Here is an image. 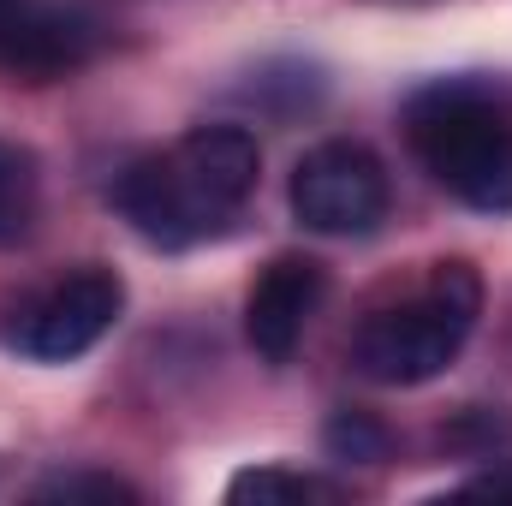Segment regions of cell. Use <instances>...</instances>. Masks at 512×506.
<instances>
[{
    "label": "cell",
    "instance_id": "obj_5",
    "mask_svg": "<svg viewBox=\"0 0 512 506\" xmlns=\"http://www.w3.org/2000/svg\"><path fill=\"white\" fill-rule=\"evenodd\" d=\"M120 310H126V280L102 262H84L18 310L12 346L36 364H72L120 322Z\"/></svg>",
    "mask_w": 512,
    "mask_h": 506
},
{
    "label": "cell",
    "instance_id": "obj_7",
    "mask_svg": "<svg viewBox=\"0 0 512 506\" xmlns=\"http://www.w3.org/2000/svg\"><path fill=\"white\" fill-rule=\"evenodd\" d=\"M328 274L316 256H274L256 274L251 298H245V340L256 346L262 364H286L310 328V316L322 310Z\"/></svg>",
    "mask_w": 512,
    "mask_h": 506
},
{
    "label": "cell",
    "instance_id": "obj_1",
    "mask_svg": "<svg viewBox=\"0 0 512 506\" xmlns=\"http://www.w3.org/2000/svg\"><path fill=\"white\" fill-rule=\"evenodd\" d=\"M256 173H262L256 131L197 126L173 149L131 161L120 173V185H114V209L149 245L185 251V245L221 233L245 209V197L256 191Z\"/></svg>",
    "mask_w": 512,
    "mask_h": 506
},
{
    "label": "cell",
    "instance_id": "obj_10",
    "mask_svg": "<svg viewBox=\"0 0 512 506\" xmlns=\"http://www.w3.org/2000/svg\"><path fill=\"white\" fill-rule=\"evenodd\" d=\"M322 441H328L334 459H352V465H382L387 447H393L387 423H376L370 411H334L328 429H322Z\"/></svg>",
    "mask_w": 512,
    "mask_h": 506
},
{
    "label": "cell",
    "instance_id": "obj_14",
    "mask_svg": "<svg viewBox=\"0 0 512 506\" xmlns=\"http://www.w3.org/2000/svg\"><path fill=\"white\" fill-rule=\"evenodd\" d=\"M18 6H24V0H0V24H6V18H12Z\"/></svg>",
    "mask_w": 512,
    "mask_h": 506
},
{
    "label": "cell",
    "instance_id": "obj_13",
    "mask_svg": "<svg viewBox=\"0 0 512 506\" xmlns=\"http://www.w3.org/2000/svg\"><path fill=\"white\" fill-rule=\"evenodd\" d=\"M459 501H507L512 506V459H501L495 471H483V477H471L465 489H453Z\"/></svg>",
    "mask_w": 512,
    "mask_h": 506
},
{
    "label": "cell",
    "instance_id": "obj_3",
    "mask_svg": "<svg viewBox=\"0 0 512 506\" xmlns=\"http://www.w3.org/2000/svg\"><path fill=\"white\" fill-rule=\"evenodd\" d=\"M405 137L417 161L459 203L483 215L512 209V120L477 84H429L405 108Z\"/></svg>",
    "mask_w": 512,
    "mask_h": 506
},
{
    "label": "cell",
    "instance_id": "obj_6",
    "mask_svg": "<svg viewBox=\"0 0 512 506\" xmlns=\"http://www.w3.org/2000/svg\"><path fill=\"white\" fill-rule=\"evenodd\" d=\"M102 54V24L84 6H18L0 24V72L24 84H60Z\"/></svg>",
    "mask_w": 512,
    "mask_h": 506
},
{
    "label": "cell",
    "instance_id": "obj_11",
    "mask_svg": "<svg viewBox=\"0 0 512 506\" xmlns=\"http://www.w3.org/2000/svg\"><path fill=\"white\" fill-rule=\"evenodd\" d=\"M36 501H137V489L108 477V471H66V477H48L36 489Z\"/></svg>",
    "mask_w": 512,
    "mask_h": 506
},
{
    "label": "cell",
    "instance_id": "obj_2",
    "mask_svg": "<svg viewBox=\"0 0 512 506\" xmlns=\"http://www.w3.org/2000/svg\"><path fill=\"white\" fill-rule=\"evenodd\" d=\"M477 316H483V274L471 262H435L411 298L364 316V328L352 334V364L382 387H423L465 352Z\"/></svg>",
    "mask_w": 512,
    "mask_h": 506
},
{
    "label": "cell",
    "instance_id": "obj_4",
    "mask_svg": "<svg viewBox=\"0 0 512 506\" xmlns=\"http://www.w3.org/2000/svg\"><path fill=\"white\" fill-rule=\"evenodd\" d=\"M292 215L310 233L328 239H364L376 233L387 215V167L352 137L316 143L298 167H292Z\"/></svg>",
    "mask_w": 512,
    "mask_h": 506
},
{
    "label": "cell",
    "instance_id": "obj_8",
    "mask_svg": "<svg viewBox=\"0 0 512 506\" xmlns=\"http://www.w3.org/2000/svg\"><path fill=\"white\" fill-rule=\"evenodd\" d=\"M36 191H42V173H36V155L12 137H0V245H18L36 221Z\"/></svg>",
    "mask_w": 512,
    "mask_h": 506
},
{
    "label": "cell",
    "instance_id": "obj_9",
    "mask_svg": "<svg viewBox=\"0 0 512 506\" xmlns=\"http://www.w3.org/2000/svg\"><path fill=\"white\" fill-rule=\"evenodd\" d=\"M227 501L233 506H298V501H340V489L328 477H310V471H286V465H262V471H239L227 483Z\"/></svg>",
    "mask_w": 512,
    "mask_h": 506
},
{
    "label": "cell",
    "instance_id": "obj_12",
    "mask_svg": "<svg viewBox=\"0 0 512 506\" xmlns=\"http://www.w3.org/2000/svg\"><path fill=\"white\" fill-rule=\"evenodd\" d=\"M453 453H465V459H489L495 447H507L512 441V423L507 417H495V411H465L459 423H447V435H441Z\"/></svg>",
    "mask_w": 512,
    "mask_h": 506
}]
</instances>
